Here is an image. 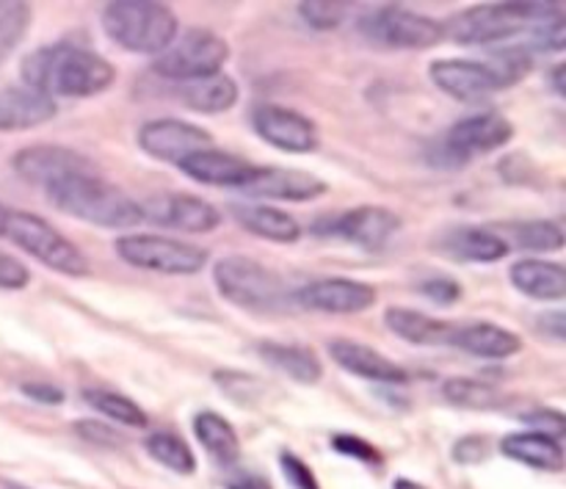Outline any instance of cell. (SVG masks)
I'll list each match as a JSON object with an SVG mask.
<instances>
[{
	"mask_svg": "<svg viewBox=\"0 0 566 489\" xmlns=\"http://www.w3.org/2000/svg\"><path fill=\"white\" fill-rule=\"evenodd\" d=\"M138 208H142V221L169 227L175 232H188V236H205L221 227V210L197 194H155L138 202Z\"/></svg>",
	"mask_w": 566,
	"mask_h": 489,
	"instance_id": "12",
	"label": "cell"
},
{
	"mask_svg": "<svg viewBox=\"0 0 566 489\" xmlns=\"http://www.w3.org/2000/svg\"><path fill=\"white\" fill-rule=\"evenodd\" d=\"M227 59H230L227 39L216 33L213 28L193 25L188 31L177 33L175 42L164 53L155 55L153 70L158 77L180 86V83H191L199 81V77L224 72Z\"/></svg>",
	"mask_w": 566,
	"mask_h": 489,
	"instance_id": "8",
	"label": "cell"
},
{
	"mask_svg": "<svg viewBox=\"0 0 566 489\" xmlns=\"http://www.w3.org/2000/svg\"><path fill=\"white\" fill-rule=\"evenodd\" d=\"M75 431L83 437V440L92 443V446H99V448H116V446H119V435H116L111 426L97 424V420H77Z\"/></svg>",
	"mask_w": 566,
	"mask_h": 489,
	"instance_id": "47",
	"label": "cell"
},
{
	"mask_svg": "<svg viewBox=\"0 0 566 489\" xmlns=\"http://www.w3.org/2000/svg\"><path fill=\"white\" fill-rule=\"evenodd\" d=\"M401 230V216L385 205H357L315 225V236H335L365 252H379Z\"/></svg>",
	"mask_w": 566,
	"mask_h": 489,
	"instance_id": "10",
	"label": "cell"
},
{
	"mask_svg": "<svg viewBox=\"0 0 566 489\" xmlns=\"http://www.w3.org/2000/svg\"><path fill=\"white\" fill-rule=\"evenodd\" d=\"M116 81V66L97 50L72 42L44 44L22 59L20 83L50 97L86 100L108 92Z\"/></svg>",
	"mask_w": 566,
	"mask_h": 489,
	"instance_id": "1",
	"label": "cell"
},
{
	"mask_svg": "<svg viewBox=\"0 0 566 489\" xmlns=\"http://www.w3.org/2000/svg\"><path fill=\"white\" fill-rule=\"evenodd\" d=\"M509 282L514 291L534 302L558 304L566 299V269L556 260L523 258L509 269Z\"/></svg>",
	"mask_w": 566,
	"mask_h": 489,
	"instance_id": "24",
	"label": "cell"
},
{
	"mask_svg": "<svg viewBox=\"0 0 566 489\" xmlns=\"http://www.w3.org/2000/svg\"><path fill=\"white\" fill-rule=\"evenodd\" d=\"M329 357L335 360L337 368L357 376V379L374 382V385L403 387L409 382V371L403 368V365L392 363L387 354H381L379 348L368 346V343L348 341V337H335V341L329 343Z\"/></svg>",
	"mask_w": 566,
	"mask_h": 489,
	"instance_id": "18",
	"label": "cell"
},
{
	"mask_svg": "<svg viewBox=\"0 0 566 489\" xmlns=\"http://www.w3.org/2000/svg\"><path fill=\"white\" fill-rule=\"evenodd\" d=\"M213 285L224 302L252 313L282 310L293 302V291L276 271L247 254H224L213 263Z\"/></svg>",
	"mask_w": 566,
	"mask_h": 489,
	"instance_id": "5",
	"label": "cell"
},
{
	"mask_svg": "<svg viewBox=\"0 0 566 489\" xmlns=\"http://www.w3.org/2000/svg\"><path fill=\"white\" fill-rule=\"evenodd\" d=\"M31 282V269L20 258L0 252V291H22Z\"/></svg>",
	"mask_w": 566,
	"mask_h": 489,
	"instance_id": "45",
	"label": "cell"
},
{
	"mask_svg": "<svg viewBox=\"0 0 566 489\" xmlns=\"http://www.w3.org/2000/svg\"><path fill=\"white\" fill-rule=\"evenodd\" d=\"M442 398H446L451 407L475 409V413L506 407V404H503L506 396L501 393V387L484 379H473V376H451V379L442 382Z\"/></svg>",
	"mask_w": 566,
	"mask_h": 489,
	"instance_id": "32",
	"label": "cell"
},
{
	"mask_svg": "<svg viewBox=\"0 0 566 489\" xmlns=\"http://www.w3.org/2000/svg\"><path fill=\"white\" fill-rule=\"evenodd\" d=\"M501 238L509 243V249H523V252H531L534 258L536 254L562 252L566 243L564 227L553 219H528L517 221V225H506Z\"/></svg>",
	"mask_w": 566,
	"mask_h": 489,
	"instance_id": "31",
	"label": "cell"
},
{
	"mask_svg": "<svg viewBox=\"0 0 566 489\" xmlns=\"http://www.w3.org/2000/svg\"><path fill=\"white\" fill-rule=\"evenodd\" d=\"M332 451L340 454V457L357 459V462L368 465V468H381L385 465V457H381L379 448L357 435H335L332 437Z\"/></svg>",
	"mask_w": 566,
	"mask_h": 489,
	"instance_id": "40",
	"label": "cell"
},
{
	"mask_svg": "<svg viewBox=\"0 0 566 489\" xmlns=\"http://www.w3.org/2000/svg\"><path fill=\"white\" fill-rule=\"evenodd\" d=\"M296 11L313 31H335L346 22L348 3H340V0H302V3H296Z\"/></svg>",
	"mask_w": 566,
	"mask_h": 489,
	"instance_id": "38",
	"label": "cell"
},
{
	"mask_svg": "<svg viewBox=\"0 0 566 489\" xmlns=\"http://www.w3.org/2000/svg\"><path fill=\"white\" fill-rule=\"evenodd\" d=\"M213 382L230 402L241 404V407H254V404H260V396H263L260 379L247 374V371H216Z\"/></svg>",
	"mask_w": 566,
	"mask_h": 489,
	"instance_id": "36",
	"label": "cell"
},
{
	"mask_svg": "<svg viewBox=\"0 0 566 489\" xmlns=\"http://www.w3.org/2000/svg\"><path fill=\"white\" fill-rule=\"evenodd\" d=\"M497 448H501V454L506 459L525 465V468L536 470V474H562L566 465L564 443L539 435V431H509Z\"/></svg>",
	"mask_w": 566,
	"mask_h": 489,
	"instance_id": "25",
	"label": "cell"
},
{
	"mask_svg": "<svg viewBox=\"0 0 566 489\" xmlns=\"http://www.w3.org/2000/svg\"><path fill=\"white\" fill-rule=\"evenodd\" d=\"M20 393L39 407H61L66 402L64 387L53 385V382H22Z\"/></svg>",
	"mask_w": 566,
	"mask_h": 489,
	"instance_id": "46",
	"label": "cell"
},
{
	"mask_svg": "<svg viewBox=\"0 0 566 489\" xmlns=\"http://www.w3.org/2000/svg\"><path fill=\"white\" fill-rule=\"evenodd\" d=\"M175 97L180 100V105H186L188 111L216 116L235 108L238 97H241V89H238L235 77H230L227 72H216V75L175 86Z\"/></svg>",
	"mask_w": 566,
	"mask_h": 489,
	"instance_id": "28",
	"label": "cell"
},
{
	"mask_svg": "<svg viewBox=\"0 0 566 489\" xmlns=\"http://www.w3.org/2000/svg\"><path fill=\"white\" fill-rule=\"evenodd\" d=\"M385 326L396 337H401L403 343H412V346H451L453 332L457 326L448 324V321L434 319V315H426L420 310L412 308H387L385 313Z\"/></svg>",
	"mask_w": 566,
	"mask_h": 489,
	"instance_id": "27",
	"label": "cell"
},
{
	"mask_svg": "<svg viewBox=\"0 0 566 489\" xmlns=\"http://www.w3.org/2000/svg\"><path fill=\"white\" fill-rule=\"evenodd\" d=\"M83 402L97 415L127 426V429H147L149 426V415L144 413L142 404H136L125 393L108 391V387H88V391H83Z\"/></svg>",
	"mask_w": 566,
	"mask_h": 489,
	"instance_id": "33",
	"label": "cell"
},
{
	"mask_svg": "<svg viewBox=\"0 0 566 489\" xmlns=\"http://www.w3.org/2000/svg\"><path fill=\"white\" fill-rule=\"evenodd\" d=\"M520 424L528 426V431H539V435L553 437V440H564L566 435V415L556 407L528 409V413L520 415Z\"/></svg>",
	"mask_w": 566,
	"mask_h": 489,
	"instance_id": "41",
	"label": "cell"
},
{
	"mask_svg": "<svg viewBox=\"0 0 566 489\" xmlns=\"http://www.w3.org/2000/svg\"><path fill=\"white\" fill-rule=\"evenodd\" d=\"M392 489H429V487H423L420 481H415V479H396L392 481Z\"/></svg>",
	"mask_w": 566,
	"mask_h": 489,
	"instance_id": "52",
	"label": "cell"
},
{
	"mask_svg": "<svg viewBox=\"0 0 566 489\" xmlns=\"http://www.w3.org/2000/svg\"><path fill=\"white\" fill-rule=\"evenodd\" d=\"M59 111L50 94L36 92L22 83L0 89V133H22L48 125Z\"/></svg>",
	"mask_w": 566,
	"mask_h": 489,
	"instance_id": "22",
	"label": "cell"
},
{
	"mask_svg": "<svg viewBox=\"0 0 566 489\" xmlns=\"http://www.w3.org/2000/svg\"><path fill=\"white\" fill-rule=\"evenodd\" d=\"M564 17V3L545 0H506V3H481L459 11L442 25L446 37L457 44H479L492 48L503 44L523 31H534L542 22Z\"/></svg>",
	"mask_w": 566,
	"mask_h": 489,
	"instance_id": "3",
	"label": "cell"
},
{
	"mask_svg": "<svg viewBox=\"0 0 566 489\" xmlns=\"http://www.w3.org/2000/svg\"><path fill=\"white\" fill-rule=\"evenodd\" d=\"M486 457H490V443H486V437L468 435V437H459V440L453 443L451 459L457 465H464V468H473V465L484 462Z\"/></svg>",
	"mask_w": 566,
	"mask_h": 489,
	"instance_id": "44",
	"label": "cell"
},
{
	"mask_svg": "<svg viewBox=\"0 0 566 489\" xmlns=\"http://www.w3.org/2000/svg\"><path fill=\"white\" fill-rule=\"evenodd\" d=\"M429 77L442 94L464 105H479L503 89L501 77L475 59H437L429 64Z\"/></svg>",
	"mask_w": 566,
	"mask_h": 489,
	"instance_id": "16",
	"label": "cell"
},
{
	"mask_svg": "<svg viewBox=\"0 0 566 489\" xmlns=\"http://www.w3.org/2000/svg\"><path fill=\"white\" fill-rule=\"evenodd\" d=\"M11 169L28 186L50 188L53 183L64 180V177L83 175V171H97L86 155L77 149L59 147V144H31L11 155Z\"/></svg>",
	"mask_w": 566,
	"mask_h": 489,
	"instance_id": "15",
	"label": "cell"
},
{
	"mask_svg": "<svg viewBox=\"0 0 566 489\" xmlns=\"http://www.w3.org/2000/svg\"><path fill=\"white\" fill-rule=\"evenodd\" d=\"M6 489H28V487H20V485H9Z\"/></svg>",
	"mask_w": 566,
	"mask_h": 489,
	"instance_id": "54",
	"label": "cell"
},
{
	"mask_svg": "<svg viewBox=\"0 0 566 489\" xmlns=\"http://www.w3.org/2000/svg\"><path fill=\"white\" fill-rule=\"evenodd\" d=\"M44 197L59 214L99 227V230H127V227L142 225V208L136 199L114 183L103 180L97 171L64 177L44 188Z\"/></svg>",
	"mask_w": 566,
	"mask_h": 489,
	"instance_id": "2",
	"label": "cell"
},
{
	"mask_svg": "<svg viewBox=\"0 0 566 489\" xmlns=\"http://www.w3.org/2000/svg\"><path fill=\"white\" fill-rule=\"evenodd\" d=\"M514 138V125L501 111H479L453 122L442 142L468 164L473 155L495 153Z\"/></svg>",
	"mask_w": 566,
	"mask_h": 489,
	"instance_id": "17",
	"label": "cell"
},
{
	"mask_svg": "<svg viewBox=\"0 0 566 489\" xmlns=\"http://www.w3.org/2000/svg\"><path fill=\"white\" fill-rule=\"evenodd\" d=\"M33 20L31 3H0V64L25 39L28 25Z\"/></svg>",
	"mask_w": 566,
	"mask_h": 489,
	"instance_id": "35",
	"label": "cell"
},
{
	"mask_svg": "<svg viewBox=\"0 0 566 489\" xmlns=\"http://www.w3.org/2000/svg\"><path fill=\"white\" fill-rule=\"evenodd\" d=\"M276 459H280L282 476H285V481L293 489H321L318 476L313 474V468H310L302 457H296V454L285 448V451H280V457Z\"/></svg>",
	"mask_w": 566,
	"mask_h": 489,
	"instance_id": "43",
	"label": "cell"
},
{
	"mask_svg": "<svg viewBox=\"0 0 566 489\" xmlns=\"http://www.w3.org/2000/svg\"><path fill=\"white\" fill-rule=\"evenodd\" d=\"M252 131L269 147L287 155H307L318 149V127L307 114L287 105L263 103L252 111Z\"/></svg>",
	"mask_w": 566,
	"mask_h": 489,
	"instance_id": "13",
	"label": "cell"
},
{
	"mask_svg": "<svg viewBox=\"0 0 566 489\" xmlns=\"http://www.w3.org/2000/svg\"><path fill=\"white\" fill-rule=\"evenodd\" d=\"M6 221H9V210L0 205V236H6Z\"/></svg>",
	"mask_w": 566,
	"mask_h": 489,
	"instance_id": "53",
	"label": "cell"
},
{
	"mask_svg": "<svg viewBox=\"0 0 566 489\" xmlns=\"http://www.w3.org/2000/svg\"><path fill=\"white\" fill-rule=\"evenodd\" d=\"M497 77H501L503 89L514 86L517 81H523L531 70V50L528 48H497L492 50L490 59L484 61Z\"/></svg>",
	"mask_w": 566,
	"mask_h": 489,
	"instance_id": "37",
	"label": "cell"
},
{
	"mask_svg": "<svg viewBox=\"0 0 566 489\" xmlns=\"http://www.w3.org/2000/svg\"><path fill=\"white\" fill-rule=\"evenodd\" d=\"M426 160H429L431 166H437V169H462L464 166V160L459 158L442 138L437 144H431L429 153H426Z\"/></svg>",
	"mask_w": 566,
	"mask_h": 489,
	"instance_id": "49",
	"label": "cell"
},
{
	"mask_svg": "<svg viewBox=\"0 0 566 489\" xmlns=\"http://www.w3.org/2000/svg\"><path fill=\"white\" fill-rule=\"evenodd\" d=\"M105 37L136 55H160L180 33L171 6L158 0H111L99 11Z\"/></svg>",
	"mask_w": 566,
	"mask_h": 489,
	"instance_id": "4",
	"label": "cell"
},
{
	"mask_svg": "<svg viewBox=\"0 0 566 489\" xmlns=\"http://www.w3.org/2000/svg\"><path fill=\"white\" fill-rule=\"evenodd\" d=\"M531 48L539 50V53H562L566 48V17H556V20L536 25L531 31Z\"/></svg>",
	"mask_w": 566,
	"mask_h": 489,
	"instance_id": "42",
	"label": "cell"
},
{
	"mask_svg": "<svg viewBox=\"0 0 566 489\" xmlns=\"http://www.w3.org/2000/svg\"><path fill=\"white\" fill-rule=\"evenodd\" d=\"M114 247L127 266L164 277H193L210 263L208 249L160 232H125Z\"/></svg>",
	"mask_w": 566,
	"mask_h": 489,
	"instance_id": "7",
	"label": "cell"
},
{
	"mask_svg": "<svg viewBox=\"0 0 566 489\" xmlns=\"http://www.w3.org/2000/svg\"><path fill=\"white\" fill-rule=\"evenodd\" d=\"M230 214L243 232L271 243H296L304 232L302 221L276 205L232 202Z\"/></svg>",
	"mask_w": 566,
	"mask_h": 489,
	"instance_id": "23",
	"label": "cell"
},
{
	"mask_svg": "<svg viewBox=\"0 0 566 489\" xmlns=\"http://www.w3.org/2000/svg\"><path fill=\"white\" fill-rule=\"evenodd\" d=\"M551 86L556 97H566V64H556L551 70Z\"/></svg>",
	"mask_w": 566,
	"mask_h": 489,
	"instance_id": "51",
	"label": "cell"
},
{
	"mask_svg": "<svg viewBox=\"0 0 566 489\" xmlns=\"http://www.w3.org/2000/svg\"><path fill=\"white\" fill-rule=\"evenodd\" d=\"M254 352L269 368L280 371V374L298 382V385H318L321 376H324V365H321L318 354L310 346H302V343L260 341Z\"/></svg>",
	"mask_w": 566,
	"mask_h": 489,
	"instance_id": "29",
	"label": "cell"
},
{
	"mask_svg": "<svg viewBox=\"0 0 566 489\" xmlns=\"http://www.w3.org/2000/svg\"><path fill=\"white\" fill-rule=\"evenodd\" d=\"M144 451L149 459L160 465V468L171 470L177 476H193L197 474V454L191 451L186 440L177 431H149L144 440Z\"/></svg>",
	"mask_w": 566,
	"mask_h": 489,
	"instance_id": "34",
	"label": "cell"
},
{
	"mask_svg": "<svg viewBox=\"0 0 566 489\" xmlns=\"http://www.w3.org/2000/svg\"><path fill=\"white\" fill-rule=\"evenodd\" d=\"M224 489H274L263 474H252V470H241V474L230 476Z\"/></svg>",
	"mask_w": 566,
	"mask_h": 489,
	"instance_id": "50",
	"label": "cell"
},
{
	"mask_svg": "<svg viewBox=\"0 0 566 489\" xmlns=\"http://www.w3.org/2000/svg\"><path fill=\"white\" fill-rule=\"evenodd\" d=\"M6 238L17 249H22L28 258L48 266L50 271H59L64 277L88 274V258L81 252V247L72 243L59 227H53L42 216L28 214V210H9Z\"/></svg>",
	"mask_w": 566,
	"mask_h": 489,
	"instance_id": "6",
	"label": "cell"
},
{
	"mask_svg": "<svg viewBox=\"0 0 566 489\" xmlns=\"http://www.w3.org/2000/svg\"><path fill=\"white\" fill-rule=\"evenodd\" d=\"M451 346H459L462 352L473 354L479 360H512L514 354L523 352V337L514 330L492 321H475V324L457 326Z\"/></svg>",
	"mask_w": 566,
	"mask_h": 489,
	"instance_id": "26",
	"label": "cell"
},
{
	"mask_svg": "<svg viewBox=\"0 0 566 489\" xmlns=\"http://www.w3.org/2000/svg\"><path fill=\"white\" fill-rule=\"evenodd\" d=\"M536 330L545 337H551L553 343L566 341V315L564 310H547V313L536 315Z\"/></svg>",
	"mask_w": 566,
	"mask_h": 489,
	"instance_id": "48",
	"label": "cell"
},
{
	"mask_svg": "<svg viewBox=\"0 0 566 489\" xmlns=\"http://www.w3.org/2000/svg\"><path fill=\"white\" fill-rule=\"evenodd\" d=\"M418 293L423 299H429L431 304H437V308H451V304L462 302L464 288L457 277L431 274V277H426V280H420Z\"/></svg>",
	"mask_w": 566,
	"mask_h": 489,
	"instance_id": "39",
	"label": "cell"
},
{
	"mask_svg": "<svg viewBox=\"0 0 566 489\" xmlns=\"http://www.w3.org/2000/svg\"><path fill=\"white\" fill-rule=\"evenodd\" d=\"M193 437H197L199 446L208 451L210 459H216L224 468H232V465L241 459V440H238V431L230 420L224 418L216 409H199L193 415Z\"/></svg>",
	"mask_w": 566,
	"mask_h": 489,
	"instance_id": "30",
	"label": "cell"
},
{
	"mask_svg": "<svg viewBox=\"0 0 566 489\" xmlns=\"http://www.w3.org/2000/svg\"><path fill=\"white\" fill-rule=\"evenodd\" d=\"M177 169L193 183H202V186L213 188H235V191H243L249 186V180L254 177V169L258 164L241 158V155H232L227 149L208 147L199 149V153L188 155Z\"/></svg>",
	"mask_w": 566,
	"mask_h": 489,
	"instance_id": "21",
	"label": "cell"
},
{
	"mask_svg": "<svg viewBox=\"0 0 566 489\" xmlns=\"http://www.w3.org/2000/svg\"><path fill=\"white\" fill-rule=\"evenodd\" d=\"M434 249L448 260L459 263H501L509 258V243L503 241L501 232L490 227L459 225L448 227L434 238Z\"/></svg>",
	"mask_w": 566,
	"mask_h": 489,
	"instance_id": "20",
	"label": "cell"
},
{
	"mask_svg": "<svg viewBox=\"0 0 566 489\" xmlns=\"http://www.w3.org/2000/svg\"><path fill=\"white\" fill-rule=\"evenodd\" d=\"M376 288L352 277H324L293 291V304L324 315H359L376 304Z\"/></svg>",
	"mask_w": 566,
	"mask_h": 489,
	"instance_id": "14",
	"label": "cell"
},
{
	"mask_svg": "<svg viewBox=\"0 0 566 489\" xmlns=\"http://www.w3.org/2000/svg\"><path fill=\"white\" fill-rule=\"evenodd\" d=\"M359 33L387 50H429L446 39L442 22L407 6H376L359 17Z\"/></svg>",
	"mask_w": 566,
	"mask_h": 489,
	"instance_id": "9",
	"label": "cell"
},
{
	"mask_svg": "<svg viewBox=\"0 0 566 489\" xmlns=\"http://www.w3.org/2000/svg\"><path fill=\"white\" fill-rule=\"evenodd\" d=\"M329 191L318 175L307 169H291V166H258L254 177L243 194L258 199H274V202H313Z\"/></svg>",
	"mask_w": 566,
	"mask_h": 489,
	"instance_id": "19",
	"label": "cell"
},
{
	"mask_svg": "<svg viewBox=\"0 0 566 489\" xmlns=\"http://www.w3.org/2000/svg\"><path fill=\"white\" fill-rule=\"evenodd\" d=\"M136 144L153 160L180 166L188 155L213 147V133L205 131L202 125H193V122L158 116V119H147L138 127Z\"/></svg>",
	"mask_w": 566,
	"mask_h": 489,
	"instance_id": "11",
	"label": "cell"
}]
</instances>
